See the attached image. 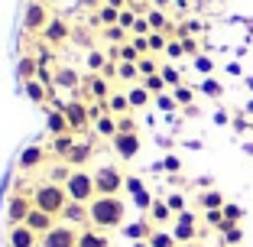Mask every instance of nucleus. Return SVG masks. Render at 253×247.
Returning <instances> with one entry per match:
<instances>
[{"mask_svg":"<svg viewBox=\"0 0 253 247\" xmlns=\"http://www.w3.org/2000/svg\"><path fill=\"white\" fill-rule=\"evenodd\" d=\"M182 49H185V55H198V39L185 36V39H182Z\"/></svg>","mask_w":253,"mask_h":247,"instance_id":"864d4df0","label":"nucleus"},{"mask_svg":"<svg viewBox=\"0 0 253 247\" xmlns=\"http://www.w3.org/2000/svg\"><path fill=\"white\" fill-rule=\"evenodd\" d=\"M136 68H140L143 78H146V75H156V72H159V65H156V59H153V55H143V59L136 62Z\"/></svg>","mask_w":253,"mask_h":247,"instance_id":"79ce46f5","label":"nucleus"},{"mask_svg":"<svg viewBox=\"0 0 253 247\" xmlns=\"http://www.w3.org/2000/svg\"><path fill=\"white\" fill-rule=\"evenodd\" d=\"M33 208H39V211H45V215H55V218H62V208L68 205V192H65V186H59V182H36V189H33Z\"/></svg>","mask_w":253,"mask_h":247,"instance_id":"f03ea898","label":"nucleus"},{"mask_svg":"<svg viewBox=\"0 0 253 247\" xmlns=\"http://www.w3.org/2000/svg\"><path fill=\"white\" fill-rule=\"evenodd\" d=\"M78 228H72V225H55L52 231H45L42 238H39V247H78Z\"/></svg>","mask_w":253,"mask_h":247,"instance_id":"39448f33","label":"nucleus"},{"mask_svg":"<svg viewBox=\"0 0 253 247\" xmlns=\"http://www.w3.org/2000/svg\"><path fill=\"white\" fill-rule=\"evenodd\" d=\"M163 166H166V169L172 172V176H175V172H179V159H175V156H166V163H163Z\"/></svg>","mask_w":253,"mask_h":247,"instance_id":"4d7b16f0","label":"nucleus"},{"mask_svg":"<svg viewBox=\"0 0 253 247\" xmlns=\"http://www.w3.org/2000/svg\"><path fill=\"white\" fill-rule=\"evenodd\" d=\"M205 221H208V228H221V225H224V211H221V208L205 211Z\"/></svg>","mask_w":253,"mask_h":247,"instance_id":"09e8293b","label":"nucleus"},{"mask_svg":"<svg viewBox=\"0 0 253 247\" xmlns=\"http://www.w3.org/2000/svg\"><path fill=\"white\" fill-rule=\"evenodd\" d=\"M97 75H104V78H117V62H107V65L101 68Z\"/></svg>","mask_w":253,"mask_h":247,"instance_id":"5fc2aeb1","label":"nucleus"},{"mask_svg":"<svg viewBox=\"0 0 253 247\" xmlns=\"http://www.w3.org/2000/svg\"><path fill=\"white\" fill-rule=\"evenodd\" d=\"M126 186V176L117 169V166H101V169L94 172V189H97V195H117L120 189Z\"/></svg>","mask_w":253,"mask_h":247,"instance_id":"20e7f679","label":"nucleus"},{"mask_svg":"<svg viewBox=\"0 0 253 247\" xmlns=\"http://www.w3.org/2000/svg\"><path fill=\"white\" fill-rule=\"evenodd\" d=\"M62 225H72L78 228V231H84V228L91 225V211H88V202H72L68 198V205L62 208V218H59Z\"/></svg>","mask_w":253,"mask_h":247,"instance_id":"1a4fd4ad","label":"nucleus"},{"mask_svg":"<svg viewBox=\"0 0 253 247\" xmlns=\"http://www.w3.org/2000/svg\"><path fill=\"white\" fill-rule=\"evenodd\" d=\"M149 33H153V30H149V20H146V16H136V26H133L130 36H149Z\"/></svg>","mask_w":253,"mask_h":247,"instance_id":"8fccbe9b","label":"nucleus"},{"mask_svg":"<svg viewBox=\"0 0 253 247\" xmlns=\"http://www.w3.org/2000/svg\"><path fill=\"white\" fill-rule=\"evenodd\" d=\"M49 20H52V16L45 10V0H30V3H26V13H23V30L26 33H42Z\"/></svg>","mask_w":253,"mask_h":247,"instance_id":"423d86ee","label":"nucleus"},{"mask_svg":"<svg viewBox=\"0 0 253 247\" xmlns=\"http://www.w3.org/2000/svg\"><path fill=\"white\" fill-rule=\"evenodd\" d=\"M201 91H205L208 98H221V85H217L214 78H205V85H201Z\"/></svg>","mask_w":253,"mask_h":247,"instance_id":"3c124183","label":"nucleus"},{"mask_svg":"<svg viewBox=\"0 0 253 247\" xmlns=\"http://www.w3.org/2000/svg\"><path fill=\"white\" fill-rule=\"evenodd\" d=\"M107 62H111V59H107V52H101V49H91V52H88V72H94V75H97V72H101Z\"/></svg>","mask_w":253,"mask_h":247,"instance_id":"c9c22d12","label":"nucleus"},{"mask_svg":"<svg viewBox=\"0 0 253 247\" xmlns=\"http://www.w3.org/2000/svg\"><path fill=\"white\" fill-rule=\"evenodd\" d=\"M166 205H169V208L179 215V211H185V195H182V192H172L169 198H166Z\"/></svg>","mask_w":253,"mask_h":247,"instance_id":"a18cd8bd","label":"nucleus"},{"mask_svg":"<svg viewBox=\"0 0 253 247\" xmlns=\"http://www.w3.org/2000/svg\"><path fill=\"white\" fill-rule=\"evenodd\" d=\"M111 143H114V150H117L120 159H133L140 153V134H117Z\"/></svg>","mask_w":253,"mask_h":247,"instance_id":"ddd939ff","label":"nucleus"},{"mask_svg":"<svg viewBox=\"0 0 253 247\" xmlns=\"http://www.w3.org/2000/svg\"><path fill=\"white\" fill-rule=\"evenodd\" d=\"M82 7H88V10H101V7H104V0H82Z\"/></svg>","mask_w":253,"mask_h":247,"instance_id":"13d9d810","label":"nucleus"},{"mask_svg":"<svg viewBox=\"0 0 253 247\" xmlns=\"http://www.w3.org/2000/svg\"><path fill=\"white\" fill-rule=\"evenodd\" d=\"M221 241H224V247H237L240 241H244V231H240V225H231V221H224L221 228Z\"/></svg>","mask_w":253,"mask_h":247,"instance_id":"a878e982","label":"nucleus"},{"mask_svg":"<svg viewBox=\"0 0 253 247\" xmlns=\"http://www.w3.org/2000/svg\"><path fill=\"white\" fill-rule=\"evenodd\" d=\"M55 221H59L55 215H45V211L33 208V211H30V218H26V228H33V231H36L39 238H42L45 231H52V228H55Z\"/></svg>","mask_w":253,"mask_h":247,"instance_id":"dca6fc26","label":"nucleus"},{"mask_svg":"<svg viewBox=\"0 0 253 247\" xmlns=\"http://www.w3.org/2000/svg\"><path fill=\"white\" fill-rule=\"evenodd\" d=\"M149 55L153 52H166V46H169V36H166V33H149Z\"/></svg>","mask_w":253,"mask_h":247,"instance_id":"58836bf2","label":"nucleus"},{"mask_svg":"<svg viewBox=\"0 0 253 247\" xmlns=\"http://www.w3.org/2000/svg\"><path fill=\"white\" fill-rule=\"evenodd\" d=\"M172 234H175L179 244H192V241H198V225H195V215L188 208L175 215V228H172Z\"/></svg>","mask_w":253,"mask_h":247,"instance_id":"9d476101","label":"nucleus"},{"mask_svg":"<svg viewBox=\"0 0 253 247\" xmlns=\"http://www.w3.org/2000/svg\"><path fill=\"white\" fill-rule=\"evenodd\" d=\"M166 55H169V59H182V55H185V49H182V39H169V46H166Z\"/></svg>","mask_w":253,"mask_h":247,"instance_id":"de8ad7c7","label":"nucleus"},{"mask_svg":"<svg viewBox=\"0 0 253 247\" xmlns=\"http://www.w3.org/2000/svg\"><path fill=\"white\" fill-rule=\"evenodd\" d=\"M146 247H179V241L172 231H153L146 238Z\"/></svg>","mask_w":253,"mask_h":247,"instance_id":"2f4dec72","label":"nucleus"},{"mask_svg":"<svg viewBox=\"0 0 253 247\" xmlns=\"http://www.w3.org/2000/svg\"><path fill=\"white\" fill-rule=\"evenodd\" d=\"M65 192H68V198L72 202H91L97 195V189H94V172H88V169H72V179L65 182Z\"/></svg>","mask_w":253,"mask_h":247,"instance_id":"7ed1b4c3","label":"nucleus"},{"mask_svg":"<svg viewBox=\"0 0 253 247\" xmlns=\"http://www.w3.org/2000/svg\"><path fill=\"white\" fill-rule=\"evenodd\" d=\"M172 98L179 101L182 107H192V101H195V91L188 88V85H179V88H172Z\"/></svg>","mask_w":253,"mask_h":247,"instance_id":"4c0bfd02","label":"nucleus"},{"mask_svg":"<svg viewBox=\"0 0 253 247\" xmlns=\"http://www.w3.org/2000/svg\"><path fill=\"white\" fill-rule=\"evenodd\" d=\"M45 156H49V153H45L39 143H33V147H26V150L20 153V169H23V172L36 169V166H42V163H45Z\"/></svg>","mask_w":253,"mask_h":247,"instance_id":"f3484780","label":"nucleus"},{"mask_svg":"<svg viewBox=\"0 0 253 247\" xmlns=\"http://www.w3.org/2000/svg\"><path fill=\"white\" fill-rule=\"evenodd\" d=\"M126 189H130L133 195H140V192H143V182H140V179H133V176H126Z\"/></svg>","mask_w":253,"mask_h":247,"instance_id":"6e6d98bb","label":"nucleus"},{"mask_svg":"<svg viewBox=\"0 0 253 247\" xmlns=\"http://www.w3.org/2000/svg\"><path fill=\"white\" fill-rule=\"evenodd\" d=\"M7 241H10V247H39V234L33 231V228H26V225L10 228Z\"/></svg>","mask_w":253,"mask_h":247,"instance_id":"2eb2a0df","label":"nucleus"},{"mask_svg":"<svg viewBox=\"0 0 253 247\" xmlns=\"http://www.w3.org/2000/svg\"><path fill=\"white\" fill-rule=\"evenodd\" d=\"M126 98H130V107H133V111H140V107H146L149 101H153V95H149L143 85H133V88L126 91Z\"/></svg>","mask_w":253,"mask_h":247,"instance_id":"c756f323","label":"nucleus"},{"mask_svg":"<svg viewBox=\"0 0 253 247\" xmlns=\"http://www.w3.org/2000/svg\"><path fill=\"white\" fill-rule=\"evenodd\" d=\"M65 117H68V127H72V134H84V130L91 127V117H88V104H82V101H68L65 104Z\"/></svg>","mask_w":253,"mask_h":247,"instance_id":"9b49d317","label":"nucleus"},{"mask_svg":"<svg viewBox=\"0 0 253 247\" xmlns=\"http://www.w3.org/2000/svg\"><path fill=\"white\" fill-rule=\"evenodd\" d=\"M75 143H78V137H75V134H59V137H52L49 150H52V156L65 159L68 153H72V147H75Z\"/></svg>","mask_w":253,"mask_h":247,"instance_id":"5701e85b","label":"nucleus"},{"mask_svg":"<svg viewBox=\"0 0 253 247\" xmlns=\"http://www.w3.org/2000/svg\"><path fill=\"white\" fill-rule=\"evenodd\" d=\"M107 7H114V10H126V3H130V0H104Z\"/></svg>","mask_w":253,"mask_h":247,"instance_id":"bf43d9fd","label":"nucleus"},{"mask_svg":"<svg viewBox=\"0 0 253 247\" xmlns=\"http://www.w3.org/2000/svg\"><path fill=\"white\" fill-rule=\"evenodd\" d=\"M195 68H198V72H205V75H208L211 68H214V62H211L208 55H195Z\"/></svg>","mask_w":253,"mask_h":247,"instance_id":"603ef678","label":"nucleus"},{"mask_svg":"<svg viewBox=\"0 0 253 247\" xmlns=\"http://www.w3.org/2000/svg\"><path fill=\"white\" fill-rule=\"evenodd\" d=\"M45 130H49L52 137H59V134H72L65 111H55V107H49V114H45Z\"/></svg>","mask_w":253,"mask_h":247,"instance_id":"6ab92c4d","label":"nucleus"},{"mask_svg":"<svg viewBox=\"0 0 253 247\" xmlns=\"http://www.w3.org/2000/svg\"><path fill=\"white\" fill-rule=\"evenodd\" d=\"M179 247H201V244H198V241H192V244H179Z\"/></svg>","mask_w":253,"mask_h":247,"instance_id":"680f3d73","label":"nucleus"},{"mask_svg":"<svg viewBox=\"0 0 253 247\" xmlns=\"http://www.w3.org/2000/svg\"><path fill=\"white\" fill-rule=\"evenodd\" d=\"M23 91H26V98H30L33 104H45V101H49V95H52V91L45 88L39 78H30V82H23Z\"/></svg>","mask_w":253,"mask_h":247,"instance_id":"4be33fe9","label":"nucleus"},{"mask_svg":"<svg viewBox=\"0 0 253 247\" xmlns=\"http://www.w3.org/2000/svg\"><path fill=\"white\" fill-rule=\"evenodd\" d=\"M146 20H149V30H153V33H166V36H175V33H172V23H169V16H166L159 7H149Z\"/></svg>","mask_w":253,"mask_h":247,"instance_id":"aec40b11","label":"nucleus"},{"mask_svg":"<svg viewBox=\"0 0 253 247\" xmlns=\"http://www.w3.org/2000/svg\"><path fill=\"white\" fill-rule=\"evenodd\" d=\"M39 36H42V43L45 46H65L68 39H72V23L68 20H62V16H52V20L45 23V30L39 33Z\"/></svg>","mask_w":253,"mask_h":247,"instance_id":"6e6552de","label":"nucleus"},{"mask_svg":"<svg viewBox=\"0 0 253 247\" xmlns=\"http://www.w3.org/2000/svg\"><path fill=\"white\" fill-rule=\"evenodd\" d=\"M39 59L36 55H23L20 59V65H16V75H20V82H30V78H36L39 75Z\"/></svg>","mask_w":253,"mask_h":247,"instance_id":"393cba45","label":"nucleus"},{"mask_svg":"<svg viewBox=\"0 0 253 247\" xmlns=\"http://www.w3.org/2000/svg\"><path fill=\"white\" fill-rule=\"evenodd\" d=\"M117 130L120 134H136V120L130 114H124V117H117Z\"/></svg>","mask_w":253,"mask_h":247,"instance_id":"49530a36","label":"nucleus"},{"mask_svg":"<svg viewBox=\"0 0 253 247\" xmlns=\"http://www.w3.org/2000/svg\"><path fill=\"white\" fill-rule=\"evenodd\" d=\"M133 107H130V98L126 95H111L107 98V114H114V117H124V114H130Z\"/></svg>","mask_w":253,"mask_h":247,"instance_id":"bb28decb","label":"nucleus"},{"mask_svg":"<svg viewBox=\"0 0 253 247\" xmlns=\"http://www.w3.org/2000/svg\"><path fill=\"white\" fill-rule=\"evenodd\" d=\"M198 208H201V211L224 208V195L217 192V189H201V192H198Z\"/></svg>","mask_w":253,"mask_h":247,"instance_id":"b1692460","label":"nucleus"},{"mask_svg":"<svg viewBox=\"0 0 253 247\" xmlns=\"http://www.w3.org/2000/svg\"><path fill=\"white\" fill-rule=\"evenodd\" d=\"M247 88H250V91H253V75H250V78H247Z\"/></svg>","mask_w":253,"mask_h":247,"instance_id":"e2e57ef3","label":"nucleus"},{"mask_svg":"<svg viewBox=\"0 0 253 247\" xmlns=\"http://www.w3.org/2000/svg\"><path fill=\"white\" fill-rule=\"evenodd\" d=\"M172 215H175V211H172L169 205L163 202V198H159V202H153V205H149V221H153V225H166V221H169Z\"/></svg>","mask_w":253,"mask_h":247,"instance_id":"cd10ccee","label":"nucleus"},{"mask_svg":"<svg viewBox=\"0 0 253 247\" xmlns=\"http://www.w3.org/2000/svg\"><path fill=\"white\" fill-rule=\"evenodd\" d=\"M120 26H124L126 33H133V26H136V13H133L130 7H126V10H120Z\"/></svg>","mask_w":253,"mask_h":247,"instance_id":"c03bdc74","label":"nucleus"},{"mask_svg":"<svg viewBox=\"0 0 253 247\" xmlns=\"http://www.w3.org/2000/svg\"><path fill=\"white\" fill-rule=\"evenodd\" d=\"M88 211H91V225L97 231H111V228H120L126 218V205L120 195H94L88 202Z\"/></svg>","mask_w":253,"mask_h":247,"instance_id":"f257e3e1","label":"nucleus"},{"mask_svg":"<svg viewBox=\"0 0 253 247\" xmlns=\"http://www.w3.org/2000/svg\"><path fill=\"white\" fill-rule=\"evenodd\" d=\"M33 211V195H10V202H7V225L16 228V225H26V218H30Z\"/></svg>","mask_w":253,"mask_h":247,"instance_id":"0eeeda50","label":"nucleus"},{"mask_svg":"<svg viewBox=\"0 0 253 247\" xmlns=\"http://www.w3.org/2000/svg\"><path fill=\"white\" fill-rule=\"evenodd\" d=\"M68 179H72V166H68V163L52 166V172H49V182H59V186H65Z\"/></svg>","mask_w":253,"mask_h":247,"instance_id":"e433bc0d","label":"nucleus"},{"mask_svg":"<svg viewBox=\"0 0 253 247\" xmlns=\"http://www.w3.org/2000/svg\"><path fill=\"white\" fill-rule=\"evenodd\" d=\"M91 156H94V147H91L88 140H84V143L78 140V143H75V147H72V153H68V156L62 159V163H68V166H72V169H84V166L91 163Z\"/></svg>","mask_w":253,"mask_h":247,"instance_id":"4468645a","label":"nucleus"},{"mask_svg":"<svg viewBox=\"0 0 253 247\" xmlns=\"http://www.w3.org/2000/svg\"><path fill=\"white\" fill-rule=\"evenodd\" d=\"M101 33H104V39H107L111 46H124V43H130V39H126L130 33H126L120 23H117V26H107V30H101Z\"/></svg>","mask_w":253,"mask_h":247,"instance_id":"72a5a7b5","label":"nucleus"},{"mask_svg":"<svg viewBox=\"0 0 253 247\" xmlns=\"http://www.w3.org/2000/svg\"><path fill=\"white\" fill-rule=\"evenodd\" d=\"M82 88L88 91V95L94 98V101H107V98H111V78L88 72V75H84V82H82Z\"/></svg>","mask_w":253,"mask_h":247,"instance_id":"f8f14e48","label":"nucleus"},{"mask_svg":"<svg viewBox=\"0 0 253 247\" xmlns=\"http://www.w3.org/2000/svg\"><path fill=\"white\" fill-rule=\"evenodd\" d=\"M117 78L136 85V78H143V75H140V68H136V62H117Z\"/></svg>","mask_w":253,"mask_h":247,"instance_id":"473e14b6","label":"nucleus"},{"mask_svg":"<svg viewBox=\"0 0 253 247\" xmlns=\"http://www.w3.org/2000/svg\"><path fill=\"white\" fill-rule=\"evenodd\" d=\"M247 114H250V117H253V101H247Z\"/></svg>","mask_w":253,"mask_h":247,"instance_id":"052dcab7","label":"nucleus"},{"mask_svg":"<svg viewBox=\"0 0 253 247\" xmlns=\"http://www.w3.org/2000/svg\"><path fill=\"white\" fill-rule=\"evenodd\" d=\"M124 234H126L130 241H146L149 234H153V225H149V221H133V225L124 228Z\"/></svg>","mask_w":253,"mask_h":247,"instance_id":"7c9ffc66","label":"nucleus"},{"mask_svg":"<svg viewBox=\"0 0 253 247\" xmlns=\"http://www.w3.org/2000/svg\"><path fill=\"white\" fill-rule=\"evenodd\" d=\"M78 247H111V241L101 231H88V228H84V231L78 234Z\"/></svg>","mask_w":253,"mask_h":247,"instance_id":"c85d7f7f","label":"nucleus"},{"mask_svg":"<svg viewBox=\"0 0 253 247\" xmlns=\"http://www.w3.org/2000/svg\"><path fill=\"white\" fill-rule=\"evenodd\" d=\"M153 101H156V104H159V111H166V114H172L175 107H179V101H175L172 95H156Z\"/></svg>","mask_w":253,"mask_h":247,"instance_id":"37998d69","label":"nucleus"},{"mask_svg":"<svg viewBox=\"0 0 253 247\" xmlns=\"http://www.w3.org/2000/svg\"><path fill=\"white\" fill-rule=\"evenodd\" d=\"M159 75L166 78L169 88H179V85H182V75H179V68H175V65H163V68H159Z\"/></svg>","mask_w":253,"mask_h":247,"instance_id":"ea45409f","label":"nucleus"},{"mask_svg":"<svg viewBox=\"0 0 253 247\" xmlns=\"http://www.w3.org/2000/svg\"><path fill=\"white\" fill-rule=\"evenodd\" d=\"M221 211H224V221H231V225H240V218H244V208L234 202H224Z\"/></svg>","mask_w":253,"mask_h":247,"instance_id":"a19ab883","label":"nucleus"},{"mask_svg":"<svg viewBox=\"0 0 253 247\" xmlns=\"http://www.w3.org/2000/svg\"><path fill=\"white\" fill-rule=\"evenodd\" d=\"M143 88H146L153 98H156V95H166V78L159 75V72H156V75H146V78H143Z\"/></svg>","mask_w":253,"mask_h":247,"instance_id":"f704fd0d","label":"nucleus"},{"mask_svg":"<svg viewBox=\"0 0 253 247\" xmlns=\"http://www.w3.org/2000/svg\"><path fill=\"white\" fill-rule=\"evenodd\" d=\"M91 130H94L97 137H104V140H114V137L120 134V130H117V117H114V114H104V117H97L94 124H91Z\"/></svg>","mask_w":253,"mask_h":247,"instance_id":"412c9836","label":"nucleus"},{"mask_svg":"<svg viewBox=\"0 0 253 247\" xmlns=\"http://www.w3.org/2000/svg\"><path fill=\"white\" fill-rule=\"evenodd\" d=\"M84 82V75H78L75 68H55V88H68V91H78Z\"/></svg>","mask_w":253,"mask_h":247,"instance_id":"a211bd4d","label":"nucleus"}]
</instances>
